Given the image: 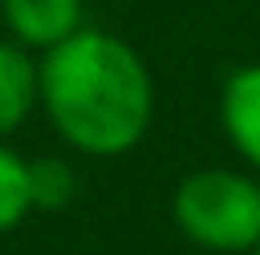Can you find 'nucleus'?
I'll list each match as a JSON object with an SVG mask.
<instances>
[{"label":"nucleus","instance_id":"nucleus-6","mask_svg":"<svg viewBox=\"0 0 260 255\" xmlns=\"http://www.w3.org/2000/svg\"><path fill=\"white\" fill-rule=\"evenodd\" d=\"M35 208L30 196V162L0 141V234L17 230L26 221V212Z\"/></svg>","mask_w":260,"mask_h":255},{"label":"nucleus","instance_id":"nucleus-1","mask_svg":"<svg viewBox=\"0 0 260 255\" xmlns=\"http://www.w3.org/2000/svg\"><path fill=\"white\" fill-rule=\"evenodd\" d=\"M39 102L85 157H120L154 123V77L133 42L81 26L39 60Z\"/></svg>","mask_w":260,"mask_h":255},{"label":"nucleus","instance_id":"nucleus-7","mask_svg":"<svg viewBox=\"0 0 260 255\" xmlns=\"http://www.w3.org/2000/svg\"><path fill=\"white\" fill-rule=\"evenodd\" d=\"M77 191V175L69 162L47 157V162H30V196L35 208H64Z\"/></svg>","mask_w":260,"mask_h":255},{"label":"nucleus","instance_id":"nucleus-3","mask_svg":"<svg viewBox=\"0 0 260 255\" xmlns=\"http://www.w3.org/2000/svg\"><path fill=\"white\" fill-rule=\"evenodd\" d=\"M85 0H0V21L9 38L30 51H51L85 26Z\"/></svg>","mask_w":260,"mask_h":255},{"label":"nucleus","instance_id":"nucleus-5","mask_svg":"<svg viewBox=\"0 0 260 255\" xmlns=\"http://www.w3.org/2000/svg\"><path fill=\"white\" fill-rule=\"evenodd\" d=\"M39 106V60L30 47L0 38V141L13 136Z\"/></svg>","mask_w":260,"mask_h":255},{"label":"nucleus","instance_id":"nucleus-8","mask_svg":"<svg viewBox=\"0 0 260 255\" xmlns=\"http://www.w3.org/2000/svg\"><path fill=\"white\" fill-rule=\"evenodd\" d=\"M247 255H260V247H252V251H247Z\"/></svg>","mask_w":260,"mask_h":255},{"label":"nucleus","instance_id":"nucleus-2","mask_svg":"<svg viewBox=\"0 0 260 255\" xmlns=\"http://www.w3.org/2000/svg\"><path fill=\"white\" fill-rule=\"evenodd\" d=\"M171 217L183 238L205 251L247 255L260 247V183L226 166L192 170L171 196Z\"/></svg>","mask_w":260,"mask_h":255},{"label":"nucleus","instance_id":"nucleus-4","mask_svg":"<svg viewBox=\"0 0 260 255\" xmlns=\"http://www.w3.org/2000/svg\"><path fill=\"white\" fill-rule=\"evenodd\" d=\"M218 119L231 149L247 166L260 170V60L235 68L222 85L218 98Z\"/></svg>","mask_w":260,"mask_h":255}]
</instances>
